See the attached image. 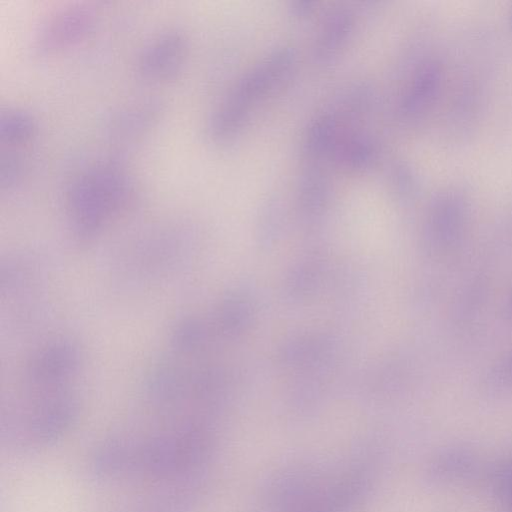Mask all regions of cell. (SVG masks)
<instances>
[{"mask_svg": "<svg viewBox=\"0 0 512 512\" xmlns=\"http://www.w3.org/2000/svg\"><path fill=\"white\" fill-rule=\"evenodd\" d=\"M206 447L203 434L188 425L152 435L114 438L98 452L97 470L109 477L181 479L197 468Z\"/></svg>", "mask_w": 512, "mask_h": 512, "instance_id": "cell-1", "label": "cell"}, {"mask_svg": "<svg viewBox=\"0 0 512 512\" xmlns=\"http://www.w3.org/2000/svg\"><path fill=\"white\" fill-rule=\"evenodd\" d=\"M134 182L117 161L96 163L76 176L66 193L70 223L81 238L97 234L134 197Z\"/></svg>", "mask_w": 512, "mask_h": 512, "instance_id": "cell-2", "label": "cell"}, {"mask_svg": "<svg viewBox=\"0 0 512 512\" xmlns=\"http://www.w3.org/2000/svg\"><path fill=\"white\" fill-rule=\"evenodd\" d=\"M295 59L291 47L273 50L239 79L225 100L250 115L252 107L289 75Z\"/></svg>", "mask_w": 512, "mask_h": 512, "instance_id": "cell-3", "label": "cell"}, {"mask_svg": "<svg viewBox=\"0 0 512 512\" xmlns=\"http://www.w3.org/2000/svg\"><path fill=\"white\" fill-rule=\"evenodd\" d=\"M97 24L96 12L85 5H72L49 17L37 31L34 46L40 54H52L85 40Z\"/></svg>", "mask_w": 512, "mask_h": 512, "instance_id": "cell-4", "label": "cell"}, {"mask_svg": "<svg viewBox=\"0 0 512 512\" xmlns=\"http://www.w3.org/2000/svg\"><path fill=\"white\" fill-rule=\"evenodd\" d=\"M188 57V41L182 32L169 30L150 41L137 61L139 74L150 81H166L176 77Z\"/></svg>", "mask_w": 512, "mask_h": 512, "instance_id": "cell-5", "label": "cell"}, {"mask_svg": "<svg viewBox=\"0 0 512 512\" xmlns=\"http://www.w3.org/2000/svg\"><path fill=\"white\" fill-rule=\"evenodd\" d=\"M354 28V16L345 8L331 11L325 18L314 48L320 64L331 62L349 40Z\"/></svg>", "mask_w": 512, "mask_h": 512, "instance_id": "cell-6", "label": "cell"}, {"mask_svg": "<svg viewBox=\"0 0 512 512\" xmlns=\"http://www.w3.org/2000/svg\"><path fill=\"white\" fill-rule=\"evenodd\" d=\"M338 143L337 115L326 111L310 122L303 139L302 151L307 160L318 162L332 156Z\"/></svg>", "mask_w": 512, "mask_h": 512, "instance_id": "cell-7", "label": "cell"}, {"mask_svg": "<svg viewBox=\"0 0 512 512\" xmlns=\"http://www.w3.org/2000/svg\"><path fill=\"white\" fill-rule=\"evenodd\" d=\"M333 156L339 165L350 171H364L376 161L378 145L371 136L357 133L338 143Z\"/></svg>", "mask_w": 512, "mask_h": 512, "instance_id": "cell-8", "label": "cell"}, {"mask_svg": "<svg viewBox=\"0 0 512 512\" xmlns=\"http://www.w3.org/2000/svg\"><path fill=\"white\" fill-rule=\"evenodd\" d=\"M36 122L27 112L19 109L3 111L0 117V140L4 145L16 147L27 144L36 134Z\"/></svg>", "mask_w": 512, "mask_h": 512, "instance_id": "cell-9", "label": "cell"}, {"mask_svg": "<svg viewBox=\"0 0 512 512\" xmlns=\"http://www.w3.org/2000/svg\"><path fill=\"white\" fill-rule=\"evenodd\" d=\"M155 118L153 104H138L118 113L109 127L111 137L120 140L134 138L148 128Z\"/></svg>", "mask_w": 512, "mask_h": 512, "instance_id": "cell-10", "label": "cell"}, {"mask_svg": "<svg viewBox=\"0 0 512 512\" xmlns=\"http://www.w3.org/2000/svg\"><path fill=\"white\" fill-rule=\"evenodd\" d=\"M301 201L310 207L321 205L329 196L330 182L318 167H309L298 184Z\"/></svg>", "mask_w": 512, "mask_h": 512, "instance_id": "cell-11", "label": "cell"}, {"mask_svg": "<svg viewBox=\"0 0 512 512\" xmlns=\"http://www.w3.org/2000/svg\"><path fill=\"white\" fill-rule=\"evenodd\" d=\"M26 161L15 151H8L1 155L0 183L2 189H10L18 184L26 172Z\"/></svg>", "mask_w": 512, "mask_h": 512, "instance_id": "cell-12", "label": "cell"}, {"mask_svg": "<svg viewBox=\"0 0 512 512\" xmlns=\"http://www.w3.org/2000/svg\"><path fill=\"white\" fill-rule=\"evenodd\" d=\"M389 183L395 192L406 195L415 187L410 168L403 162H395L389 170Z\"/></svg>", "mask_w": 512, "mask_h": 512, "instance_id": "cell-13", "label": "cell"}, {"mask_svg": "<svg viewBox=\"0 0 512 512\" xmlns=\"http://www.w3.org/2000/svg\"><path fill=\"white\" fill-rule=\"evenodd\" d=\"M314 5L313 1L297 0L290 3L289 11L294 17L305 18L311 15Z\"/></svg>", "mask_w": 512, "mask_h": 512, "instance_id": "cell-14", "label": "cell"}]
</instances>
